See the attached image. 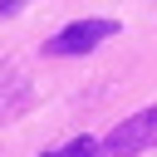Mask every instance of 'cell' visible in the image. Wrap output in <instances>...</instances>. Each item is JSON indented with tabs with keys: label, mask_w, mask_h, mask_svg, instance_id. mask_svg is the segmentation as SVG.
<instances>
[{
	"label": "cell",
	"mask_w": 157,
	"mask_h": 157,
	"mask_svg": "<svg viewBox=\"0 0 157 157\" xmlns=\"http://www.w3.org/2000/svg\"><path fill=\"white\" fill-rule=\"evenodd\" d=\"M118 34V20H78V25H64L54 39H44V54L49 59H69V54H88L98 49L103 39Z\"/></svg>",
	"instance_id": "1"
},
{
	"label": "cell",
	"mask_w": 157,
	"mask_h": 157,
	"mask_svg": "<svg viewBox=\"0 0 157 157\" xmlns=\"http://www.w3.org/2000/svg\"><path fill=\"white\" fill-rule=\"evenodd\" d=\"M157 142V108H142V113H132L128 123H118L103 142H98V152L103 157H132V152H142V147H152Z\"/></svg>",
	"instance_id": "2"
},
{
	"label": "cell",
	"mask_w": 157,
	"mask_h": 157,
	"mask_svg": "<svg viewBox=\"0 0 157 157\" xmlns=\"http://www.w3.org/2000/svg\"><path fill=\"white\" fill-rule=\"evenodd\" d=\"M93 152H98L93 137H74V142H64V147H54V152H44V157H93Z\"/></svg>",
	"instance_id": "3"
},
{
	"label": "cell",
	"mask_w": 157,
	"mask_h": 157,
	"mask_svg": "<svg viewBox=\"0 0 157 157\" xmlns=\"http://www.w3.org/2000/svg\"><path fill=\"white\" fill-rule=\"evenodd\" d=\"M15 10H25V0H0V20H5V15H15Z\"/></svg>",
	"instance_id": "4"
}]
</instances>
